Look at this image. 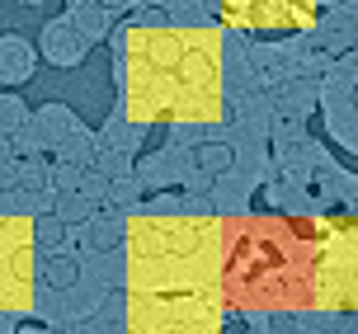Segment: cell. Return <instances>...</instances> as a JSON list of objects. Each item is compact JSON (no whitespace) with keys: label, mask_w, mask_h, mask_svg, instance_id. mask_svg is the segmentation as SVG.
<instances>
[{"label":"cell","mask_w":358,"mask_h":334,"mask_svg":"<svg viewBox=\"0 0 358 334\" xmlns=\"http://www.w3.org/2000/svg\"><path fill=\"white\" fill-rule=\"evenodd\" d=\"M217 10L241 29H302L316 0H217Z\"/></svg>","instance_id":"52a82bcc"},{"label":"cell","mask_w":358,"mask_h":334,"mask_svg":"<svg viewBox=\"0 0 358 334\" xmlns=\"http://www.w3.org/2000/svg\"><path fill=\"white\" fill-rule=\"evenodd\" d=\"M80 175H85V170H76V165H66V160L57 165V184H62V189H76V184H80Z\"/></svg>","instance_id":"2e32d148"},{"label":"cell","mask_w":358,"mask_h":334,"mask_svg":"<svg viewBox=\"0 0 358 334\" xmlns=\"http://www.w3.org/2000/svg\"><path fill=\"white\" fill-rule=\"evenodd\" d=\"M127 292H222V222L132 217L123 226Z\"/></svg>","instance_id":"3957f363"},{"label":"cell","mask_w":358,"mask_h":334,"mask_svg":"<svg viewBox=\"0 0 358 334\" xmlns=\"http://www.w3.org/2000/svg\"><path fill=\"white\" fill-rule=\"evenodd\" d=\"M66 19H71V29L85 38V43H94V38H104L108 29H113V10L94 5V0H80V5H71V10H66Z\"/></svg>","instance_id":"8fae6325"},{"label":"cell","mask_w":358,"mask_h":334,"mask_svg":"<svg viewBox=\"0 0 358 334\" xmlns=\"http://www.w3.org/2000/svg\"><path fill=\"white\" fill-rule=\"evenodd\" d=\"M29 132L38 137V151H57L62 141H66V132L76 127V113L66 104H48V108H29Z\"/></svg>","instance_id":"9c48e42d"},{"label":"cell","mask_w":358,"mask_h":334,"mask_svg":"<svg viewBox=\"0 0 358 334\" xmlns=\"http://www.w3.org/2000/svg\"><path fill=\"white\" fill-rule=\"evenodd\" d=\"M71 5H80V0H71Z\"/></svg>","instance_id":"ffe728a7"},{"label":"cell","mask_w":358,"mask_h":334,"mask_svg":"<svg viewBox=\"0 0 358 334\" xmlns=\"http://www.w3.org/2000/svg\"><path fill=\"white\" fill-rule=\"evenodd\" d=\"M90 170H99V175H127V160L123 156H113V151H94V165Z\"/></svg>","instance_id":"9a60e30c"},{"label":"cell","mask_w":358,"mask_h":334,"mask_svg":"<svg viewBox=\"0 0 358 334\" xmlns=\"http://www.w3.org/2000/svg\"><path fill=\"white\" fill-rule=\"evenodd\" d=\"M34 75V52L24 38H0V85H19Z\"/></svg>","instance_id":"30bf717a"},{"label":"cell","mask_w":358,"mask_h":334,"mask_svg":"<svg viewBox=\"0 0 358 334\" xmlns=\"http://www.w3.org/2000/svg\"><path fill=\"white\" fill-rule=\"evenodd\" d=\"M123 123H217L222 34L189 24H132L113 38Z\"/></svg>","instance_id":"6da1fadb"},{"label":"cell","mask_w":358,"mask_h":334,"mask_svg":"<svg viewBox=\"0 0 358 334\" xmlns=\"http://www.w3.org/2000/svg\"><path fill=\"white\" fill-rule=\"evenodd\" d=\"M76 194L85 198V203H104V198H108V179L99 175V170H90V175H80V184H76Z\"/></svg>","instance_id":"5bb4252c"},{"label":"cell","mask_w":358,"mask_h":334,"mask_svg":"<svg viewBox=\"0 0 358 334\" xmlns=\"http://www.w3.org/2000/svg\"><path fill=\"white\" fill-rule=\"evenodd\" d=\"M24 123H29V104L19 99L15 89H10V94H0V137H15Z\"/></svg>","instance_id":"4fadbf2b"},{"label":"cell","mask_w":358,"mask_h":334,"mask_svg":"<svg viewBox=\"0 0 358 334\" xmlns=\"http://www.w3.org/2000/svg\"><path fill=\"white\" fill-rule=\"evenodd\" d=\"M321 222H222V301L311 306Z\"/></svg>","instance_id":"7a4b0ae2"},{"label":"cell","mask_w":358,"mask_h":334,"mask_svg":"<svg viewBox=\"0 0 358 334\" xmlns=\"http://www.w3.org/2000/svg\"><path fill=\"white\" fill-rule=\"evenodd\" d=\"M5 160H15V146H10V137H0V165Z\"/></svg>","instance_id":"ac0fdd59"},{"label":"cell","mask_w":358,"mask_h":334,"mask_svg":"<svg viewBox=\"0 0 358 334\" xmlns=\"http://www.w3.org/2000/svg\"><path fill=\"white\" fill-rule=\"evenodd\" d=\"M29 5H38V0H29Z\"/></svg>","instance_id":"44dd1931"},{"label":"cell","mask_w":358,"mask_h":334,"mask_svg":"<svg viewBox=\"0 0 358 334\" xmlns=\"http://www.w3.org/2000/svg\"><path fill=\"white\" fill-rule=\"evenodd\" d=\"M38 287V226L24 212H0V316L29 311Z\"/></svg>","instance_id":"5b68a950"},{"label":"cell","mask_w":358,"mask_h":334,"mask_svg":"<svg viewBox=\"0 0 358 334\" xmlns=\"http://www.w3.org/2000/svg\"><path fill=\"white\" fill-rule=\"evenodd\" d=\"M311 306L358 311V222L325 226L321 254H316V287H311Z\"/></svg>","instance_id":"8992f818"},{"label":"cell","mask_w":358,"mask_h":334,"mask_svg":"<svg viewBox=\"0 0 358 334\" xmlns=\"http://www.w3.org/2000/svg\"><path fill=\"white\" fill-rule=\"evenodd\" d=\"M94 5H104V10H113V15H118V10H127V5H132V0H94Z\"/></svg>","instance_id":"e0dca14e"},{"label":"cell","mask_w":358,"mask_h":334,"mask_svg":"<svg viewBox=\"0 0 358 334\" xmlns=\"http://www.w3.org/2000/svg\"><path fill=\"white\" fill-rule=\"evenodd\" d=\"M90 52V43L71 29V19H52L48 29H43V57L52 61V66H80Z\"/></svg>","instance_id":"ba28073f"},{"label":"cell","mask_w":358,"mask_h":334,"mask_svg":"<svg viewBox=\"0 0 358 334\" xmlns=\"http://www.w3.org/2000/svg\"><path fill=\"white\" fill-rule=\"evenodd\" d=\"M57 151H62V160H66V165H76V170H90V165H94V141H90V132L80 123L66 132V141H62Z\"/></svg>","instance_id":"7c38bea8"},{"label":"cell","mask_w":358,"mask_h":334,"mask_svg":"<svg viewBox=\"0 0 358 334\" xmlns=\"http://www.w3.org/2000/svg\"><path fill=\"white\" fill-rule=\"evenodd\" d=\"M222 292H127V334H222Z\"/></svg>","instance_id":"277c9868"},{"label":"cell","mask_w":358,"mask_h":334,"mask_svg":"<svg viewBox=\"0 0 358 334\" xmlns=\"http://www.w3.org/2000/svg\"><path fill=\"white\" fill-rule=\"evenodd\" d=\"M132 5H151V0H132Z\"/></svg>","instance_id":"d6986e66"}]
</instances>
